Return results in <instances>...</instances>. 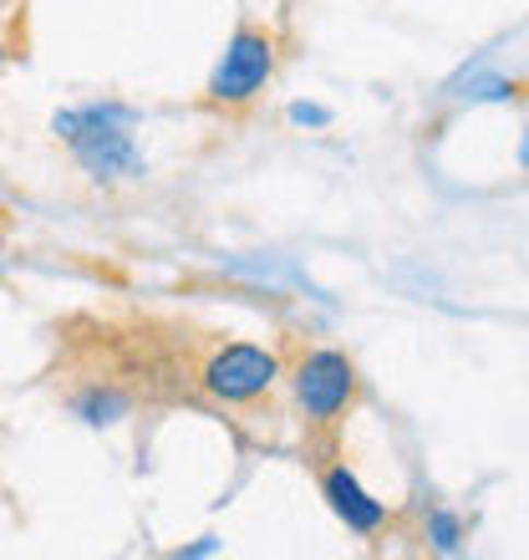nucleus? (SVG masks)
Instances as JSON below:
<instances>
[{"mask_svg":"<svg viewBox=\"0 0 529 560\" xmlns=\"http://www.w3.org/2000/svg\"><path fill=\"white\" fill-rule=\"evenodd\" d=\"M5 57H11V51H5V36H0V61H5Z\"/></svg>","mask_w":529,"mask_h":560,"instance_id":"9b49d317","label":"nucleus"},{"mask_svg":"<svg viewBox=\"0 0 529 560\" xmlns=\"http://www.w3.org/2000/svg\"><path fill=\"white\" fill-rule=\"evenodd\" d=\"M423 540H427V550H438V556H458L463 540H469V525H463V515L433 504V510L423 515Z\"/></svg>","mask_w":529,"mask_h":560,"instance_id":"0eeeda50","label":"nucleus"},{"mask_svg":"<svg viewBox=\"0 0 529 560\" xmlns=\"http://www.w3.org/2000/svg\"><path fill=\"white\" fill-rule=\"evenodd\" d=\"M193 383L220 408H255L285 383V362L275 347H260V341H214Z\"/></svg>","mask_w":529,"mask_h":560,"instance_id":"7ed1b4c3","label":"nucleus"},{"mask_svg":"<svg viewBox=\"0 0 529 560\" xmlns=\"http://www.w3.org/2000/svg\"><path fill=\"white\" fill-rule=\"evenodd\" d=\"M285 387H291V408L306 433L316 439H337V428L356 413L362 402V372H356L352 352L341 347H301L285 362Z\"/></svg>","mask_w":529,"mask_h":560,"instance_id":"f03ea898","label":"nucleus"},{"mask_svg":"<svg viewBox=\"0 0 529 560\" xmlns=\"http://www.w3.org/2000/svg\"><path fill=\"white\" fill-rule=\"evenodd\" d=\"M519 163H525V174H529V128H525V138H519Z\"/></svg>","mask_w":529,"mask_h":560,"instance_id":"9d476101","label":"nucleus"},{"mask_svg":"<svg viewBox=\"0 0 529 560\" xmlns=\"http://www.w3.org/2000/svg\"><path fill=\"white\" fill-rule=\"evenodd\" d=\"M285 122H291V128H316V133H321V128H331V122H337V113H331V107H321V103H291V107H285Z\"/></svg>","mask_w":529,"mask_h":560,"instance_id":"6e6552de","label":"nucleus"},{"mask_svg":"<svg viewBox=\"0 0 529 560\" xmlns=\"http://www.w3.org/2000/svg\"><path fill=\"white\" fill-rule=\"evenodd\" d=\"M214 550H220V540H214V535H204V540H193V546L174 550V556L178 560H199V556H214Z\"/></svg>","mask_w":529,"mask_h":560,"instance_id":"1a4fd4ad","label":"nucleus"},{"mask_svg":"<svg viewBox=\"0 0 529 560\" xmlns=\"http://www.w3.org/2000/svg\"><path fill=\"white\" fill-rule=\"evenodd\" d=\"M67 408H72L77 423H87V428H118L132 418V393L118 383H82L67 398Z\"/></svg>","mask_w":529,"mask_h":560,"instance_id":"423d86ee","label":"nucleus"},{"mask_svg":"<svg viewBox=\"0 0 529 560\" xmlns=\"http://www.w3.org/2000/svg\"><path fill=\"white\" fill-rule=\"evenodd\" d=\"M316 485H321L326 510H331V515H337L352 535H362V540H377V535L392 525V515H387V500H377V494H372V489L356 479V469L346 464V458H321Z\"/></svg>","mask_w":529,"mask_h":560,"instance_id":"39448f33","label":"nucleus"},{"mask_svg":"<svg viewBox=\"0 0 529 560\" xmlns=\"http://www.w3.org/2000/svg\"><path fill=\"white\" fill-rule=\"evenodd\" d=\"M275 72H280V36L270 26H239L204 82V107H214V113H245L250 103L264 97Z\"/></svg>","mask_w":529,"mask_h":560,"instance_id":"20e7f679","label":"nucleus"},{"mask_svg":"<svg viewBox=\"0 0 529 560\" xmlns=\"http://www.w3.org/2000/svg\"><path fill=\"white\" fill-rule=\"evenodd\" d=\"M138 107L128 103H77L51 113V138L72 153L77 174L97 184V189H122L148 174L143 143H138Z\"/></svg>","mask_w":529,"mask_h":560,"instance_id":"f257e3e1","label":"nucleus"}]
</instances>
